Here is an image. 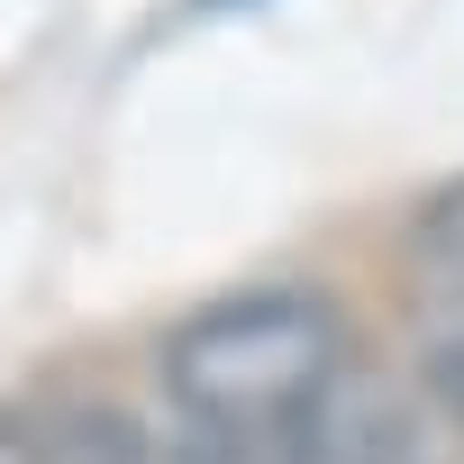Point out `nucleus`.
Instances as JSON below:
<instances>
[{
    "label": "nucleus",
    "instance_id": "1",
    "mask_svg": "<svg viewBox=\"0 0 464 464\" xmlns=\"http://www.w3.org/2000/svg\"><path fill=\"white\" fill-rule=\"evenodd\" d=\"M346 364V319L301 292V283H265V292H227L209 310H191L164 337V392L173 419L191 428H237V437H274L310 410V392Z\"/></svg>",
    "mask_w": 464,
    "mask_h": 464
},
{
    "label": "nucleus",
    "instance_id": "2",
    "mask_svg": "<svg viewBox=\"0 0 464 464\" xmlns=\"http://www.w3.org/2000/svg\"><path fill=\"white\" fill-rule=\"evenodd\" d=\"M428 446H437V401L401 392L392 373H364L355 355L283 428V464H437Z\"/></svg>",
    "mask_w": 464,
    "mask_h": 464
},
{
    "label": "nucleus",
    "instance_id": "3",
    "mask_svg": "<svg viewBox=\"0 0 464 464\" xmlns=\"http://www.w3.org/2000/svg\"><path fill=\"white\" fill-rule=\"evenodd\" d=\"M410 328H419V392L464 419V173L437 182L410 218Z\"/></svg>",
    "mask_w": 464,
    "mask_h": 464
},
{
    "label": "nucleus",
    "instance_id": "4",
    "mask_svg": "<svg viewBox=\"0 0 464 464\" xmlns=\"http://www.w3.org/2000/svg\"><path fill=\"white\" fill-rule=\"evenodd\" d=\"M155 464H283L274 437H237V428H191L173 419V437L155 446Z\"/></svg>",
    "mask_w": 464,
    "mask_h": 464
},
{
    "label": "nucleus",
    "instance_id": "5",
    "mask_svg": "<svg viewBox=\"0 0 464 464\" xmlns=\"http://www.w3.org/2000/svg\"><path fill=\"white\" fill-rule=\"evenodd\" d=\"M0 464H46V437L28 410H0Z\"/></svg>",
    "mask_w": 464,
    "mask_h": 464
},
{
    "label": "nucleus",
    "instance_id": "6",
    "mask_svg": "<svg viewBox=\"0 0 464 464\" xmlns=\"http://www.w3.org/2000/svg\"><path fill=\"white\" fill-rule=\"evenodd\" d=\"M218 10H246V0H182V19H218Z\"/></svg>",
    "mask_w": 464,
    "mask_h": 464
}]
</instances>
